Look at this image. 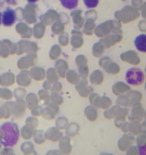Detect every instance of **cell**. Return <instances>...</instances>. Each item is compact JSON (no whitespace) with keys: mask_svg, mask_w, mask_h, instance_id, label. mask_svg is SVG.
<instances>
[{"mask_svg":"<svg viewBox=\"0 0 146 155\" xmlns=\"http://www.w3.org/2000/svg\"><path fill=\"white\" fill-rule=\"evenodd\" d=\"M69 124L67 119L64 116H60L56 120L55 122L56 127L60 130H64L67 127Z\"/></svg>","mask_w":146,"mask_h":155,"instance_id":"obj_14","label":"cell"},{"mask_svg":"<svg viewBox=\"0 0 146 155\" xmlns=\"http://www.w3.org/2000/svg\"><path fill=\"white\" fill-rule=\"evenodd\" d=\"M63 102V97L58 93L52 92L50 94V103L59 106L62 105Z\"/></svg>","mask_w":146,"mask_h":155,"instance_id":"obj_12","label":"cell"},{"mask_svg":"<svg viewBox=\"0 0 146 155\" xmlns=\"http://www.w3.org/2000/svg\"><path fill=\"white\" fill-rule=\"evenodd\" d=\"M39 98L44 102L45 106H47L50 103V94L48 91L45 90L40 91L39 93Z\"/></svg>","mask_w":146,"mask_h":155,"instance_id":"obj_15","label":"cell"},{"mask_svg":"<svg viewBox=\"0 0 146 155\" xmlns=\"http://www.w3.org/2000/svg\"><path fill=\"white\" fill-rule=\"evenodd\" d=\"M84 3L89 8H95L98 5L99 1L97 0H90V1H84Z\"/></svg>","mask_w":146,"mask_h":155,"instance_id":"obj_23","label":"cell"},{"mask_svg":"<svg viewBox=\"0 0 146 155\" xmlns=\"http://www.w3.org/2000/svg\"><path fill=\"white\" fill-rule=\"evenodd\" d=\"M60 52L61 51L59 48L58 47H53L50 54L51 58L53 59L57 58L58 56L59 55Z\"/></svg>","mask_w":146,"mask_h":155,"instance_id":"obj_24","label":"cell"},{"mask_svg":"<svg viewBox=\"0 0 146 155\" xmlns=\"http://www.w3.org/2000/svg\"><path fill=\"white\" fill-rule=\"evenodd\" d=\"M138 146H142L146 144V135L142 134L138 136L136 140Z\"/></svg>","mask_w":146,"mask_h":155,"instance_id":"obj_20","label":"cell"},{"mask_svg":"<svg viewBox=\"0 0 146 155\" xmlns=\"http://www.w3.org/2000/svg\"><path fill=\"white\" fill-rule=\"evenodd\" d=\"M126 119L124 118H117L115 120L114 124L116 127L119 128H121L122 126L125 123Z\"/></svg>","mask_w":146,"mask_h":155,"instance_id":"obj_25","label":"cell"},{"mask_svg":"<svg viewBox=\"0 0 146 155\" xmlns=\"http://www.w3.org/2000/svg\"><path fill=\"white\" fill-rule=\"evenodd\" d=\"M85 115L88 120L92 122L95 121L97 118V112L91 107H88L85 111Z\"/></svg>","mask_w":146,"mask_h":155,"instance_id":"obj_13","label":"cell"},{"mask_svg":"<svg viewBox=\"0 0 146 155\" xmlns=\"http://www.w3.org/2000/svg\"><path fill=\"white\" fill-rule=\"evenodd\" d=\"M44 109L42 108V107L39 106L37 108L36 111H35L34 113V114L35 115L37 116H40L42 115L43 114Z\"/></svg>","mask_w":146,"mask_h":155,"instance_id":"obj_28","label":"cell"},{"mask_svg":"<svg viewBox=\"0 0 146 155\" xmlns=\"http://www.w3.org/2000/svg\"><path fill=\"white\" fill-rule=\"evenodd\" d=\"M61 2L64 6L70 9L76 8L78 3V1H61Z\"/></svg>","mask_w":146,"mask_h":155,"instance_id":"obj_17","label":"cell"},{"mask_svg":"<svg viewBox=\"0 0 146 155\" xmlns=\"http://www.w3.org/2000/svg\"><path fill=\"white\" fill-rule=\"evenodd\" d=\"M35 139V141L39 144H42L45 142L46 139L45 137L44 131L43 130L38 131Z\"/></svg>","mask_w":146,"mask_h":155,"instance_id":"obj_16","label":"cell"},{"mask_svg":"<svg viewBox=\"0 0 146 155\" xmlns=\"http://www.w3.org/2000/svg\"><path fill=\"white\" fill-rule=\"evenodd\" d=\"M20 132L18 125L12 122H5L0 126V143L5 147H12L17 144Z\"/></svg>","mask_w":146,"mask_h":155,"instance_id":"obj_1","label":"cell"},{"mask_svg":"<svg viewBox=\"0 0 146 155\" xmlns=\"http://www.w3.org/2000/svg\"><path fill=\"white\" fill-rule=\"evenodd\" d=\"M59 106L50 103L44 109L42 115L46 120H52L59 113Z\"/></svg>","mask_w":146,"mask_h":155,"instance_id":"obj_3","label":"cell"},{"mask_svg":"<svg viewBox=\"0 0 146 155\" xmlns=\"http://www.w3.org/2000/svg\"><path fill=\"white\" fill-rule=\"evenodd\" d=\"M129 122H126L121 127V130L123 132L125 133H127L128 132V125Z\"/></svg>","mask_w":146,"mask_h":155,"instance_id":"obj_29","label":"cell"},{"mask_svg":"<svg viewBox=\"0 0 146 155\" xmlns=\"http://www.w3.org/2000/svg\"><path fill=\"white\" fill-rule=\"evenodd\" d=\"M79 130L80 127L78 124L72 123L68 125L66 128V134L68 137H73L79 134Z\"/></svg>","mask_w":146,"mask_h":155,"instance_id":"obj_11","label":"cell"},{"mask_svg":"<svg viewBox=\"0 0 146 155\" xmlns=\"http://www.w3.org/2000/svg\"><path fill=\"white\" fill-rule=\"evenodd\" d=\"M138 147L140 154H146V145L142 146H138Z\"/></svg>","mask_w":146,"mask_h":155,"instance_id":"obj_27","label":"cell"},{"mask_svg":"<svg viewBox=\"0 0 146 155\" xmlns=\"http://www.w3.org/2000/svg\"><path fill=\"white\" fill-rule=\"evenodd\" d=\"M53 83H52L48 81H46L43 84V87L44 90L48 91H51L52 85Z\"/></svg>","mask_w":146,"mask_h":155,"instance_id":"obj_26","label":"cell"},{"mask_svg":"<svg viewBox=\"0 0 146 155\" xmlns=\"http://www.w3.org/2000/svg\"><path fill=\"white\" fill-rule=\"evenodd\" d=\"M126 80L128 84L134 87L139 86L144 82L145 76L141 69L136 67L129 68L126 74Z\"/></svg>","mask_w":146,"mask_h":155,"instance_id":"obj_2","label":"cell"},{"mask_svg":"<svg viewBox=\"0 0 146 155\" xmlns=\"http://www.w3.org/2000/svg\"><path fill=\"white\" fill-rule=\"evenodd\" d=\"M2 13L1 12H0V25H1L2 22Z\"/></svg>","mask_w":146,"mask_h":155,"instance_id":"obj_30","label":"cell"},{"mask_svg":"<svg viewBox=\"0 0 146 155\" xmlns=\"http://www.w3.org/2000/svg\"><path fill=\"white\" fill-rule=\"evenodd\" d=\"M139 151L138 147L135 146H131L126 150L127 155H138Z\"/></svg>","mask_w":146,"mask_h":155,"instance_id":"obj_21","label":"cell"},{"mask_svg":"<svg viewBox=\"0 0 146 155\" xmlns=\"http://www.w3.org/2000/svg\"><path fill=\"white\" fill-rule=\"evenodd\" d=\"M16 19L15 11L10 8H8L3 12L2 22L5 26H11L15 23Z\"/></svg>","mask_w":146,"mask_h":155,"instance_id":"obj_6","label":"cell"},{"mask_svg":"<svg viewBox=\"0 0 146 155\" xmlns=\"http://www.w3.org/2000/svg\"><path fill=\"white\" fill-rule=\"evenodd\" d=\"M59 142V148L61 153L67 154L70 153L72 147L70 144V140L69 137H63Z\"/></svg>","mask_w":146,"mask_h":155,"instance_id":"obj_7","label":"cell"},{"mask_svg":"<svg viewBox=\"0 0 146 155\" xmlns=\"http://www.w3.org/2000/svg\"><path fill=\"white\" fill-rule=\"evenodd\" d=\"M86 81H82L75 87L80 95L82 97H86L88 96L92 89L90 87H87Z\"/></svg>","mask_w":146,"mask_h":155,"instance_id":"obj_9","label":"cell"},{"mask_svg":"<svg viewBox=\"0 0 146 155\" xmlns=\"http://www.w3.org/2000/svg\"><path fill=\"white\" fill-rule=\"evenodd\" d=\"M63 133L56 127L49 128L45 132L46 139L53 142H57L63 137Z\"/></svg>","mask_w":146,"mask_h":155,"instance_id":"obj_5","label":"cell"},{"mask_svg":"<svg viewBox=\"0 0 146 155\" xmlns=\"http://www.w3.org/2000/svg\"><path fill=\"white\" fill-rule=\"evenodd\" d=\"M47 78L48 81L52 83L57 82L58 80V78L56 74L55 71L53 70H51L48 71Z\"/></svg>","mask_w":146,"mask_h":155,"instance_id":"obj_18","label":"cell"},{"mask_svg":"<svg viewBox=\"0 0 146 155\" xmlns=\"http://www.w3.org/2000/svg\"><path fill=\"white\" fill-rule=\"evenodd\" d=\"M135 46L138 51L140 52H146V35L141 34L138 36L134 42Z\"/></svg>","mask_w":146,"mask_h":155,"instance_id":"obj_8","label":"cell"},{"mask_svg":"<svg viewBox=\"0 0 146 155\" xmlns=\"http://www.w3.org/2000/svg\"><path fill=\"white\" fill-rule=\"evenodd\" d=\"M128 131L132 135L136 136L139 135L142 131V125L140 122L132 121L128 123Z\"/></svg>","mask_w":146,"mask_h":155,"instance_id":"obj_10","label":"cell"},{"mask_svg":"<svg viewBox=\"0 0 146 155\" xmlns=\"http://www.w3.org/2000/svg\"><path fill=\"white\" fill-rule=\"evenodd\" d=\"M62 89V85L58 82L53 83L51 90L52 92L59 93Z\"/></svg>","mask_w":146,"mask_h":155,"instance_id":"obj_19","label":"cell"},{"mask_svg":"<svg viewBox=\"0 0 146 155\" xmlns=\"http://www.w3.org/2000/svg\"><path fill=\"white\" fill-rule=\"evenodd\" d=\"M129 89L128 87L124 85V84H117L114 88V91L115 92L119 93L125 91Z\"/></svg>","mask_w":146,"mask_h":155,"instance_id":"obj_22","label":"cell"},{"mask_svg":"<svg viewBox=\"0 0 146 155\" xmlns=\"http://www.w3.org/2000/svg\"><path fill=\"white\" fill-rule=\"evenodd\" d=\"M135 140V137L133 135L125 134L119 140L118 146L119 149L122 152L126 151L129 147L134 144Z\"/></svg>","mask_w":146,"mask_h":155,"instance_id":"obj_4","label":"cell"}]
</instances>
